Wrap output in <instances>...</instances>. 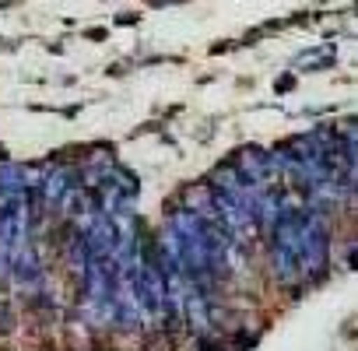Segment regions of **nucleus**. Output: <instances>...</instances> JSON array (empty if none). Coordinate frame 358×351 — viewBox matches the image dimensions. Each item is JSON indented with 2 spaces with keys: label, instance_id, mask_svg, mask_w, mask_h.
Masks as SVG:
<instances>
[]
</instances>
